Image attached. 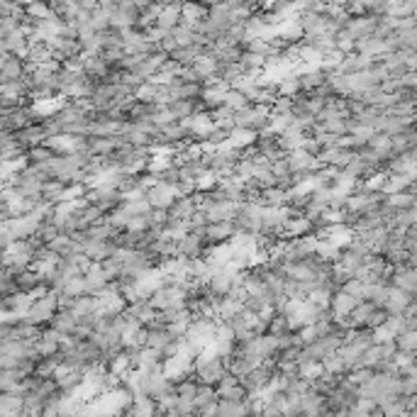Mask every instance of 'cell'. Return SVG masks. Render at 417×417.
I'll use <instances>...</instances> for the list:
<instances>
[{
	"instance_id": "6da1fadb",
	"label": "cell",
	"mask_w": 417,
	"mask_h": 417,
	"mask_svg": "<svg viewBox=\"0 0 417 417\" xmlns=\"http://www.w3.org/2000/svg\"><path fill=\"white\" fill-rule=\"evenodd\" d=\"M195 371H198V381H200V383L217 385L220 381H222V376L230 371V359L215 356V359H210V361H205V364L195 366Z\"/></svg>"
},
{
	"instance_id": "7a4b0ae2",
	"label": "cell",
	"mask_w": 417,
	"mask_h": 417,
	"mask_svg": "<svg viewBox=\"0 0 417 417\" xmlns=\"http://www.w3.org/2000/svg\"><path fill=\"white\" fill-rule=\"evenodd\" d=\"M81 252L88 254L93 261H103V259L113 257L118 252V244L113 239H86L81 244Z\"/></svg>"
},
{
	"instance_id": "3957f363",
	"label": "cell",
	"mask_w": 417,
	"mask_h": 417,
	"mask_svg": "<svg viewBox=\"0 0 417 417\" xmlns=\"http://www.w3.org/2000/svg\"><path fill=\"white\" fill-rule=\"evenodd\" d=\"M0 44H3V54L10 52L17 54L27 61V54H30V37L22 32V27H17L15 32H10L8 37H0Z\"/></svg>"
},
{
	"instance_id": "277c9868",
	"label": "cell",
	"mask_w": 417,
	"mask_h": 417,
	"mask_svg": "<svg viewBox=\"0 0 417 417\" xmlns=\"http://www.w3.org/2000/svg\"><path fill=\"white\" fill-rule=\"evenodd\" d=\"M235 220H225V222H208L205 227V237H208L213 244H222V242H232V237L237 235Z\"/></svg>"
},
{
	"instance_id": "5b68a950",
	"label": "cell",
	"mask_w": 417,
	"mask_h": 417,
	"mask_svg": "<svg viewBox=\"0 0 417 417\" xmlns=\"http://www.w3.org/2000/svg\"><path fill=\"white\" fill-rule=\"evenodd\" d=\"M361 303V298H356V295L347 293V290H337V293L332 295V315L337 317V320H342V317L352 315V310L356 308V305Z\"/></svg>"
},
{
	"instance_id": "8992f818",
	"label": "cell",
	"mask_w": 417,
	"mask_h": 417,
	"mask_svg": "<svg viewBox=\"0 0 417 417\" xmlns=\"http://www.w3.org/2000/svg\"><path fill=\"white\" fill-rule=\"evenodd\" d=\"M22 76H27V61L22 59V56H17V54H10V52L3 54V74H0V78L12 81V78H22Z\"/></svg>"
},
{
	"instance_id": "52a82bcc",
	"label": "cell",
	"mask_w": 417,
	"mask_h": 417,
	"mask_svg": "<svg viewBox=\"0 0 417 417\" xmlns=\"http://www.w3.org/2000/svg\"><path fill=\"white\" fill-rule=\"evenodd\" d=\"M181 22H183V6H164V10L156 17V27H161L166 32H173Z\"/></svg>"
},
{
	"instance_id": "ba28073f",
	"label": "cell",
	"mask_w": 417,
	"mask_h": 417,
	"mask_svg": "<svg viewBox=\"0 0 417 417\" xmlns=\"http://www.w3.org/2000/svg\"><path fill=\"white\" fill-rule=\"evenodd\" d=\"M276 37L286 39V42H300L305 37V30L298 17H290V20H281L276 25Z\"/></svg>"
},
{
	"instance_id": "9c48e42d",
	"label": "cell",
	"mask_w": 417,
	"mask_h": 417,
	"mask_svg": "<svg viewBox=\"0 0 417 417\" xmlns=\"http://www.w3.org/2000/svg\"><path fill=\"white\" fill-rule=\"evenodd\" d=\"M208 15H210V6H205L200 0H186V3H183V22L195 25V22L205 20Z\"/></svg>"
},
{
	"instance_id": "30bf717a",
	"label": "cell",
	"mask_w": 417,
	"mask_h": 417,
	"mask_svg": "<svg viewBox=\"0 0 417 417\" xmlns=\"http://www.w3.org/2000/svg\"><path fill=\"white\" fill-rule=\"evenodd\" d=\"M52 327H56V330L64 332V334H74V332L78 330V315H76L74 310H56Z\"/></svg>"
},
{
	"instance_id": "8fae6325",
	"label": "cell",
	"mask_w": 417,
	"mask_h": 417,
	"mask_svg": "<svg viewBox=\"0 0 417 417\" xmlns=\"http://www.w3.org/2000/svg\"><path fill=\"white\" fill-rule=\"evenodd\" d=\"M195 210H198L195 200H193L191 195H181V198L169 208V213H171V220H188V217H193Z\"/></svg>"
},
{
	"instance_id": "7c38bea8",
	"label": "cell",
	"mask_w": 417,
	"mask_h": 417,
	"mask_svg": "<svg viewBox=\"0 0 417 417\" xmlns=\"http://www.w3.org/2000/svg\"><path fill=\"white\" fill-rule=\"evenodd\" d=\"M246 71L242 66V61H220L217 64V78L227 81V83H235L237 78H242Z\"/></svg>"
},
{
	"instance_id": "4fadbf2b",
	"label": "cell",
	"mask_w": 417,
	"mask_h": 417,
	"mask_svg": "<svg viewBox=\"0 0 417 417\" xmlns=\"http://www.w3.org/2000/svg\"><path fill=\"white\" fill-rule=\"evenodd\" d=\"M278 93L286 98H295L303 93V86H300V76L298 74H290L286 78L278 81Z\"/></svg>"
},
{
	"instance_id": "5bb4252c",
	"label": "cell",
	"mask_w": 417,
	"mask_h": 417,
	"mask_svg": "<svg viewBox=\"0 0 417 417\" xmlns=\"http://www.w3.org/2000/svg\"><path fill=\"white\" fill-rule=\"evenodd\" d=\"M159 91H161L159 83H154V81H145V83L134 91V96H137V100H142V103H156Z\"/></svg>"
},
{
	"instance_id": "9a60e30c",
	"label": "cell",
	"mask_w": 417,
	"mask_h": 417,
	"mask_svg": "<svg viewBox=\"0 0 417 417\" xmlns=\"http://www.w3.org/2000/svg\"><path fill=\"white\" fill-rule=\"evenodd\" d=\"M56 154V151L52 149V147H47V145H34V147H30L27 149V159H30V164H44L47 159H52V156Z\"/></svg>"
},
{
	"instance_id": "2e32d148",
	"label": "cell",
	"mask_w": 417,
	"mask_h": 417,
	"mask_svg": "<svg viewBox=\"0 0 417 417\" xmlns=\"http://www.w3.org/2000/svg\"><path fill=\"white\" fill-rule=\"evenodd\" d=\"M225 105H230L237 113V110H244V107L252 105V100H249L242 91H237V88H230V91H227V98H225Z\"/></svg>"
},
{
	"instance_id": "e0dca14e",
	"label": "cell",
	"mask_w": 417,
	"mask_h": 417,
	"mask_svg": "<svg viewBox=\"0 0 417 417\" xmlns=\"http://www.w3.org/2000/svg\"><path fill=\"white\" fill-rule=\"evenodd\" d=\"M64 349V342H56V339H47V337H39L37 339V352L39 356H54V354H59Z\"/></svg>"
},
{
	"instance_id": "ac0fdd59",
	"label": "cell",
	"mask_w": 417,
	"mask_h": 417,
	"mask_svg": "<svg viewBox=\"0 0 417 417\" xmlns=\"http://www.w3.org/2000/svg\"><path fill=\"white\" fill-rule=\"evenodd\" d=\"M132 3H134L137 8H149V6H154L156 0H132Z\"/></svg>"
},
{
	"instance_id": "d6986e66",
	"label": "cell",
	"mask_w": 417,
	"mask_h": 417,
	"mask_svg": "<svg viewBox=\"0 0 417 417\" xmlns=\"http://www.w3.org/2000/svg\"><path fill=\"white\" fill-rule=\"evenodd\" d=\"M156 3H161V6H183L186 0H156Z\"/></svg>"
}]
</instances>
